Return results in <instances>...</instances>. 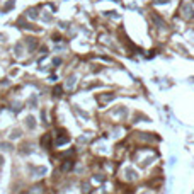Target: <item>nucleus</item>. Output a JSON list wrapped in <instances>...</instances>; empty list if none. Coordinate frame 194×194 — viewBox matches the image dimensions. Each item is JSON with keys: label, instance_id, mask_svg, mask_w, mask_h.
Wrapping results in <instances>:
<instances>
[{"label": "nucleus", "instance_id": "423d86ee", "mask_svg": "<svg viewBox=\"0 0 194 194\" xmlns=\"http://www.w3.org/2000/svg\"><path fill=\"white\" fill-rule=\"evenodd\" d=\"M53 92H55V95H56V97H60V95H61V87H60V85H58V87H55V90H53Z\"/></svg>", "mask_w": 194, "mask_h": 194}, {"label": "nucleus", "instance_id": "9d476101", "mask_svg": "<svg viewBox=\"0 0 194 194\" xmlns=\"http://www.w3.org/2000/svg\"><path fill=\"white\" fill-rule=\"evenodd\" d=\"M2 162H4V158H2V157H0V163H2Z\"/></svg>", "mask_w": 194, "mask_h": 194}, {"label": "nucleus", "instance_id": "20e7f679", "mask_svg": "<svg viewBox=\"0 0 194 194\" xmlns=\"http://www.w3.org/2000/svg\"><path fill=\"white\" fill-rule=\"evenodd\" d=\"M32 172L43 175V174H46V167H36V169H32Z\"/></svg>", "mask_w": 194, "mask_h": 194}, {"label": "nucleus", "instance_id": "1a4fd4ad", "mask_svg": "<svg viewBox=\"0 0 194 194\" xmlns=\"http://www.w3.org/2000/svg\"><path fill=\"white\" fill-rule=\"evenodd\" d=\"M0 147H2V148H7V150H9V148H10V145H9V143H0Z\"/></svg>", "mask_w": 194, "mask_h": 194}, {"label": "nucleus", "instance_id": "f03ea898", "mask_svg": "<svg viewBox=\"0 0 194 194\" xmlns=\"http://www.w3.org/2000/svg\"><path fill=\"white\" fill-rule=\"evenodd\" d=\"M72 167H73V160H65V163L61 165V172H68Z\"/></svg>", "mask_w": 194, "mask_h": 194}, {"label": "nucleus", "instance_id": "0eeeda50", "mask_svg": "<svg viewBox=\"0 0 194 194\" xmlns=\"http://www.w3.org/2000/svg\"><path fill=\"white\" fill-rule=\"evenodd\" d=\"M27 126H29V128H32V126H34V123H32V118H27Z\"/></svg>", "mask_w": 194, "mask_h": 194}, {"label": "nucleus", "instance_id": "7ed1b4c3", "mask_svg": "<svg viewBox=\"0 0 194 194\" xmlns=\"http://www.w3.org/2000/svg\"><path fill=\"white\" fill-rule=\"evenodd\" d=\"M112 99H114V94H106V95H100L99 97L100 102H109V100H112Z\"/></svg>", "mask_w": 194, "mask_h": 194}, {"label": "nucleus", "instance_id": "39448f33", "mask_svg": "<svg viewBox=\"0 0 194 194\" xmlns=\"http://www.w3.org/2000/svg\"><path fill=\"white\" fill-rule=\"evenodd\" d=\"M41 145L44 148L48 147V145H49V135H44V136H43V140H41Z\"/></svg>", "mask_w": 194, "mask_h": 194}, {"label": "nucleus", "instance_id": "f257e3e1", "mask_svg": "<svg viewBox=\"0 0 194 194\" xmlns=\"http://www.w3.org/2000/svg\"><path fill=\"white\" fill-rule=\"evenodd\" d=\"M182 17H186V19H193V17H194L193 9H191L187 4H184V5H182Z\"/></svg>", "mask_w": 194, "mask_h": 194}, {"label": "nucleus", "instance_id": "6e6552de", "mask_svg": "<svg viewBox=\"0 0 194 194\" xmlns=\"http://www.w3.org/2000/svg\"><path fill=\"white\" fill-rule=\"evenodd\" d=\"M84 193H85V194L90 193V186H87V184H85V186H84Z\"/></svg>", "mask_w": 194, "mask_h": 194}]
</instances>
